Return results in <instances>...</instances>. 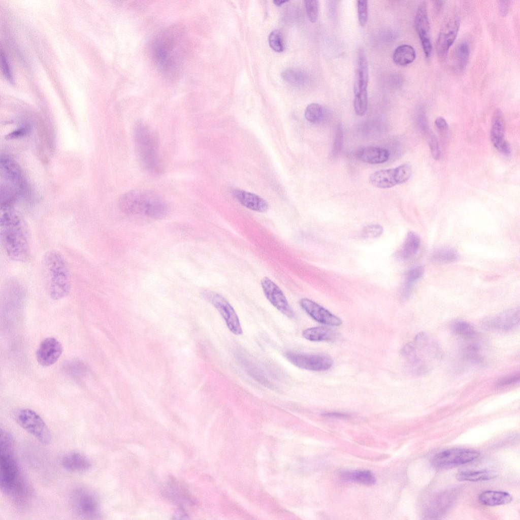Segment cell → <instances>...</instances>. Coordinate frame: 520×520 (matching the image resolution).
Listing matches in <instances>:
<instances>
[{"label":"cell","instance_id":"23","mask_svg":"<svg viewBox=\"0 0 520 520\" xmlns=\"http://www.w3.org/2000/svg\"><path fill=\"white\" fill-rule=\"evenodd\" d=\"M61 463L66 470L72 472L86 471L91 467L90 461L86 456L75 451L66 454Z\"/></svg>","mask_w":520,"mask_h":520},{"label":"cell","instance_id":"11","mask_svg":"<svg viewBox=\"0 0 520 520\" xmlns=\"http://www.w3.org/2000/svg\"><path fill=\"white\" fill-rule=\"evenodd\" d=\"M412 174V169L408 164H403L395 168L381 170L371 174L370 183L380 188H388L406 182Z\"/></svg>","mask_w":520,"mask_h":520},{"label":"cell","instance_id":"31","mask_svg":"<svg viewBox=\"0 0 520 520\" xmlns=\"http://www.w3.org/2000/svg\"><path fill=\"white\" fill-rule=\"evenodd\" d=\"M168 484L169 488L167 490L168 496L179 503L180 507H183V502H188L192 505L194 504V500L187 494L184 487L180 485L176 480L172 479Z\"/></svg>","mask_w":520,"mask_h":520},{"label":"cell","instance_id":"58","mask_svg":"<svg viewBox=\"0 0 520 520\" xmlns=\"http://www.w3.org/2000/svg\"><path fill=\"white\" fill-rule=\"evenodd\" d=\"M287 1H274L273 3L277 6H280L283 4L287 2Z\"/></svg>","mask_w":520,"mask_h":520},{"label":"cell","instance_id":"46","mask_svg":"<svg viewBox=\"0 0 520 520\" xmlns=\"http://www.w3.org/2000/svg\"><path fill=\"white\" fill-rule=\"evenodd\" d=\"M519 373H514L503 377L498 380L496 383L497 387H505L516 383L519 380Z\"/></svg>","mask_w":520,"mask_h":520},{"label":"cell","instance_id":"17","mask_svg":"<svg viewBox=\"0 0 520 520\" xmlns=\"http://www.w3.org/2000/svg\"><path fill=\"white\" fill-rule=\"evenodd\" d=\"M415 26L420 40L422 49L426 57L430 55L432 44L429 37L430 23L427 13V6L425 1L419 4L415 16Z\"/></svg>","mask_w":520,"mask_h":520},{"label":"cell","instance_id":"40","mask_svg":"<svg viewBox=\"0 0 520 520\" xmlns=\"http://www.w3.org/2000/svg\"><path fill=\"white\" fill-rule=\"evenodd\" d=\"M323 109L322 107L317 103L309 105L305 111L306 119L312 123L319 122L322 118Z\"/></svg>","mask_w":520,"mask_h":520},{"label":"cell","instance_id":"16","mask_svg":"<svg viewBox=\"0 0 520 520\" xmlns=\"http://www.w3.org/2000/svg\"><path fill=\"white\" fill-rule=\"evenodd\" d=\"M519 316L518 308L511 309L484 318L482 326L487 330H510L518 324Z\"/></svg>","mask_w":520,"mask_h":520},{"label":"cell","instance_id":"30","mask_svg":"<svg viewBox=\"0 0 520 520\" xmlns=\"http://www.w3.org/2000/svg\"><path fill=\"white\" fill-rule=\"evenodd\" d=\"M415 57L414 49L409 45L403 44L397 47L395 50L393 60L398 66H405L413 62Z\"/></svg>","mask_w":520,"mask_h":520},{"label":"cell","instance_id":"55","mask_svg":"<svg viewBox=\"0 0 520 520\" xmlns=\"http://www.w3.org/2000/svg\"><path fill=\"white\" fill-rule=\"evenodd\" d=\"M189 516L185 511L183 507H180V509L175 513L173 519H188Z\"/></svg>","mask_w":520,"mask_h":520},{"label":"cell","instance_id":"15","mask_svg":"<svg viewBox=\"0 0 520 520\" xmlns=\"http://www.w3.org/2000/svg\"><path fill=\"white\" fill-rule=\"evenodd\" d=\"M261 285L266 297L277 309L290 318L294 317V312L283 292L276 284L266 277L261 280Z\"/></svg>","mask_w":520,"mask_h":520},{"label":"cell","instance_id":"35","mask_svg":"<svg viewBox=\"0 0 520 520\" xmlns=\"http://www.w3.org/2000/svg\"><path fill=\"white\" fill-rule=\"evenodd\" d=\"M462 354L466 360L473 363L481 364L483 361L480 347L474 342L467 343L462 349Z\"/></svg>","mask_w":520,"mask_h":520},{"label":"cell","instance_id":"13","mask_svg":"<svg viewBox=\"0 0 520 520\" xmlns=\"http://www.w3.org/2000/svg\"><path fill=\"white\" fill-rule=\"evenodd\" d=\"M203 295L218 310L230 331L236 335L242 334V329L238 315L229 302L214 291L205 290Z\"/></svg>","mask_w":520,"mask_h":520},{"label":"cell","instance_id":"27","mask_svg":"<svg viewBox=\"0 0 520 520\" xmlns=\"http://www.w3.org/2000/svg\"><path fill=\"white\" fill-rule=\"evenodd\" d=\"M420 244L419 236L413 232H409L402 246L398 251L397 256L403 260L409 258L415 254L419 248Z\"/></svg>","mask_w":520,"mask_h":520},{"label":"cell","instance_id":"7","mask_svg":"<svg viewBox=\"0 0 520 520\" xmlns=\"http://www.w3.org/2000/svg\"><path fill=\"white\" fill-rule=\"evenodd\" d=\"M25 188L21 170L11 158H1V206H12L13 202Z\"/></svg>","mask_w":520,"mask_h":520},{"label":"cell","instance_id":"36","mask_svg":"<svg viewBox=\"0 0 520 520\" xmlns=\"http://www.w3.org/2000/svg\"><path fill=\"white\" fill-rule=\"evenodd\" d=\"M281 77L286 82L295 86L303 85L306 80V76L301 70L295 68H288L283 71Z\"/></svg>","mask_w":520,"mask_h":520},{"label":"cell","instance_id":"48","mask_svg":"<svg viewBox=\"0 0 520 520\" xmlns=\"http://www.w3.org/2000/svg\"><path fill=\"white\" fill-rule=\"evenodd\" d=\"M1 57L2 68L3 73L5 77L7 79V80H9L10 82H12L13 80L10 68L8 63L5 54L3 52H2V51L1 52Z\"/></svg>","mask_w":520,"mask_h":520},{"label":"cell","instance_id":"34","mask_svg":"<svg viewBox=\"0 0 520 520\" xmlns=\"http://www.w3.org/2000/svg\"><path fill=\"white\" fill-rule=\"evenodd\" d=\"M459 257L457 251L450 247H442L435 250L431 255L432 261L439 264L453 262Z\"/></svg>","mask_w":520,"mask_h":520},{"label":"cell","instance_id":"29","mask_svg":"<svg viewBox=\"0 0 520 520\" xmlns=\"http://www.w3.org/2000/svg\"><path fill=\"white\" fill-rule=\"evenodd\" d=\"M497 475L496 471L492 470H464L457 473L456 478L460 481H478L493 479Z\"/></svg>","mask_w":520,"mask_h":520},{"label":"cell","instance_id":"18","mask_svg":"<svg viewBox=\"0 0 520 520\" xmlns=\"http://www.w3.org/2000/svg\"><path fill=\"white\" fill-rule=\"evenodd\" d=\"M62 350L61 344L56 338H47L41 342L37 351V361L43 366H50L58 360Z\"/></svg>","mask_w":520,"mask_h":520},{"label":"cell","instance_id":"21","mask_svg":"<svg viewBox=\"0 0 520 520\" xmlns=\"http://www.w3.org/2000/svg\"><path fill=\"white\" fill-rule=\"evenodd\" d=\"M234 197L245 207L254 211L265 212L268 209V204L260 197L244 190L236 189Z\"/></svg>","mask_w":520,"mask_h":520},{"label":"cell","instance_id":"44","mask_svg":"<svg viewBox=\"0 0 520 520\" xmlns=\"http://www.w3.org/2000/svg\"><path fill=\"white\" fill-rule=\"evenodd\" d=\"M305 7L309 21L313 23L316 22L318 16V2L315 0L306 1Z\"/></svg>","mask_w":520,"mask_h":520},{"label":"cell","instance_id":"8","mask_svg":"<svg viewBox=\"0 0 520 520\" xmlns=\"http://www.w3.org/2000/svg\"><path fill=\"white\" fill-rule=\"evenodd\" d=\"M71 504L74 513L86 519L98 518L100 514V506L97 496L89 490L78 488L72 492Z\"/></svg>","mask_w":520,"mask_h":520},{"label":"cell","instance_id":"14","mask_svg":"<svg viewBox=\"0 0 520 520\" xmlns=\"http://www.w3.org/2000/svg\"><path fill=\"white\" fill-rule=\"evenodd\" d=\"M460 27V19L455 13H452L444 20L440 31L436 43L438 56L444 57L453 43Z\"/></svg>","mask_w":520,"mask_h":520},{"label":"cell","instance_id":"42","mask_svg":"<svg viewBox=\"0 0 520 520\" xmlns=\"http://www.w3.org/2000/svg\"><path fill=\"white\" fill-rule=\"evenodd\" d=\"M268 42L271 48L275 51L280 52L284 50L282 35L278 30H274L270 33Z\"/></svg>","mask_w":520,"mask_h":520},{"label":"cell","instance_id":"5","mask_svg":"<svg viewBox=\"0 0 520 520\" xmlns=\"http://www.w3.org/2000/svg\"><path fill=\"white\" fill-rule=\"evenodd\" d=\"M120 209L131 215L142 214L153 219L164 217L168 211L165 200L156 193L146 189L133 190L119 199Z\"/></svg>","mask_w":520,"mask_h":520},{"label":"cell","instance_id":"47","mask_svg":"<svg viewBox=\"0 0 520 520\" xmlns=\"http://www.w3.org/2000/svg\"><path fill=\"white\" fill-rule=\"evenodd\" d=\"M428 142L430 148L432 155L434 159H438L440 157V150L438 140L436 136L429 133L428 134Z\"/></svg>","mask_w":520,"mask_h":520},{"label":"cell","instance_id":"45","mask_svg":"<svg viewBox=\"0 0 520 520\" xmlns=\"http://www.w3.org/2000/svg\"><path fill=\"white\" fill-rule=\"evenodd\" d=\"M357 9L359 23L361 26H364L368 20V1H358Z\"/></svg>","mask_w":520,"mask_h":520},{"label":"cell","instance_id":"1","mask_svg":"<svg viewBox=\"0 0 520 520\" xmlns=\"http://www.w3.org/2000/svg\"><path fill=\"white\" fill-rule=\"evenodd\" d=\"M187 36L180 24L172 25L160 32L151 44V53L156 67L169 79L178 77L187 51Z\"/></svg>","mask_w":520,"mask_h":520},{"label":"cell","instance_id":"2","mask_svg":"<svg viewBox=\"0 0 520 520\" xmlns=\"http://www.w3.org/2000/svg\"><path fill=\"white\" fill-rule=\"evenodd\" d=\"M0 237L4 250L12 261L25 262L31 254L24 221L12 206H1Z\"/></svg>","mask_w":520,"mask_h":520},{"label":"cell","instance_id":"32","mask_svg":"<svg viewBox=\"0 0 520 520\" xmlns=\"http://www.w3.org/2000/svg\"><path fill=\"white\" fill-rule=\"evenodd\" d=\"M341 476L344 480L367 485H372L376 483L374 475L368 470L348 471L343 472Z\"/></svg>","mask_w":520,"mask_h":520},{"label":"cell","instance_id":"3","mask_svg":"<svg viewBox=\"0 0 520 520\" xmlns=\"http://www.w3.org/2000/svg\"><path fill=\"white\" fill-rule=\"evenodd\" d=\"M13 440L5 430H1V487L6 495L22 502L26 497V487L13 453Z\"/></svg>","mask_w":520,"mask_h":520},{"label":"cell","instance_id":"49","mask_svg":"<svg viewBox=\"0 0 520 520\" xmlns=\"http://www.w3.org/2000/svg\"><path fill=\"white\" fill-rule=\"evenodd\" d=\"M415 344L414 342L406 344L402 348L401 354L407 358H411L414 355Z\"/></svg>","mask_w":520,"mask_h":520},{"label":"cell","instance_id":"37","mask_svg":"<svg viewBox=\"0 0 520 520\" xmlns=\"http://www.w3.org/2000/svg\"><path fill=\"white\" fill-rule=\"evenodd\" d=\"M451 329L456 335L466 340L472 339L475 336V330L473 327L464 321H454L451 324Z\"/></svg>","mask_w":520,"mask_h":520},{"label":"cell","instance_id":"20","mask_svg":"<svg viewBox=\"0 0 520 520\" xmlns=\"http://www.w3.org/2000/svg\"><path fill=\"white\" fill-rule=\"evenodd\" d=\"M490 136L496 149L505 155H508L510 153V145L504 138V120L502 112L499 109H496L493 113Z\"/></svg>","mask_w":520,"mask_h":520},{"label":"cell","instance_id":"28","mask_svg":"<svg viewBox=\"0 0 520 520\" xmlns=\"http://www.w3.org/2000/svg\"><path fill=\"white\" fill-rule=\"evenodd\" d=\"M478 499L483 505L494 506L508 504L512 501V497L505 492L486 491L479 495Z\"/></svg>","mask_w":520,"mask_h":520},{"label":"cell","instance_id":"10","mask_svg":"<svg viewBox=\"0 0 520 520\" xmlns=\"http://www.w3.org/2000/svg\"><path fill=\"white\" fill-rule=\"evenodd\" d=\"M479 454L478 451L471 449H448L436 454L431 460V464L437 469H448L472 462Z\"/></svg>","mask_w":520,"mask_h":520},{"label":"cell","instance_id":"9","mask_svg":"<svg viewBox=\"0 0 520 520\" xmlns=\"http://www.w3.org/2000/svg\"><path fill=\"white\" fill-rule=\"evenodd\" d=\"M16 419L20 426L35 436L41 443L47 444L50 442V430L35 411L27 408L21 409L17 412Z\"/></svg>","mask_w":520,"mask_h":520},{"label":"cell","instance_id":"12","mask_svg":"<svg viewBox=\"0 0 520 520\" xmlns=\"http://www.w3.org/2000/svg\"><path fill=\"white\" fill-rule=\"evenodd\" d=\"M285 356L296 367L311 371H326L330 369L333 364L332 358L323 353L307 354L288 351L285 353Z\"/></svg>","mask_w":520,"mask_h":520},{"label":"cell","instance_id":"39","mask_svg":"<svg viewBox=\"0 0 520 520\" xmlns=\"http://www.w3.org/2000/svg\"><path fill=\"white\" fill-rule=\"evenodd\" d=\"M353 107L355 113L359 116L364 115L367 110V91H354Z\"/></svg>","mask_w":520,"mask_h":520},{"label":"cell","instance_id":"26","mask_svg":"<svg viewBox=\"0 0 520 520\" xmlns=\"http://www.w3.org/2000/svg\"><path fill=\"white\" fill-rule=\"evenodd\" d=\"M302 336L306 339L315 342L335 341L338 334L336 331L324 327H317L303 331Z\"/></svg>","mask_w":520,"mask_h":520},{"label":"cell","instance_id":"38","mask_svg":"<svg viewBox=\"0 0 520 520\" xmlns=\"http://www.w3.org/2000/svg\"><path fill=\"white\" fill-rule=\"evenodd\" d=\"M469 54V46L466 42H462L458 46L454 53L455 63L458 70L462 71L465 69Z\"/></svg>","mask_w":520,"mask_h":520},{"label":"cell","instance_id":"51","mask_svg":"<svg viewBox=\"0 0 520 520\" xmlns=\"http://www.w3.org/2000/svg\"><path fill=\"white\" fill-rule=\"evenodd\" d=\"M418 124L420 128L425 134H429V127L425 114L421 113L418 117Z\"/></svg>","mask_w":520,"mask_h":520},{"label":"cell","instance_id":"4","mask_svg":"<svg viewBox=\"0 0 520 520\" xmlns=\"http://www.w3.org/2000/svg\"><path fill=\"white\" fill-rule=\"evenodd\" d=\"M42 272L47 291L53 300L66 297L71 289V275L68 263L58 251L51 250L43 256Z\"/></svg>","mask_w":520,"mask_h":520},{"label":"cell","instance_id":"19","mask_svg":"<svg viewBox=\"0 0 520 520\" xmlns=\"http://www.w3.org/2000/svg\"><path fill=\"white\" fill-rule=\"evenodd\" d=\"M302 309L318 322L330 326H339L341 320L328 310L310 299L303 298L300 301Z\"/></svg>","mask_w":520,"mask_h":520},{"label":"cell","instance_id":"41","mask_svg":"<svg viewBox=\"0 0 520 520\" xmlns=\"http://www.w3.org/2000/svg\"><path fill=\"white\" fill-rule=\"evenodd\" d=\"M408 368L410 372L416 375H423L428 371L425 363L415 355L410 358Z\"/></svg>","mask_w":520,"mask_h":520},{"label":"cell","instance_id":"53","mask_svg":"<svg viewBox=\"0 0 520 520\" xmlns=\"http://www.w3.org/2000/svg\"><path fill=\"white\" fill-rule=\"evenodd\" d=\"M435 124L437 128L440 131H445L448 128L446 121L441 117H438L435 119Z\"/></svg>","mask_w":520,"mask_h":520},{"label":"cell","instance_id":"43","mask_svg":"<svg viewBox=\"0 0 520 520\" xmlns=\"http://www.w3.org/2000/svg\"><path fill=\"white\" fill-rule=\"evenodd\" d=\"M383 228L377 224H373L365 226L362 231V237L366 239L375 238L380 236L383 233Z\"/></svg>","mask_w":520,"mask_h":520},{"label":"cell","instance_id":"54","mask_svg":"<svg viewBox=\"0 0 520 520\" xmlns=\"http://www.w3.org/2000/svg\"><path fill=\"white\" fill-rule=\"evenodd\" d=\"M342 136L343 135L342 131L341 129H339L338 131L337 132V136H336L335 143L334 145V146L333 149L335 150L334 152H335V151H337V149L338 150L339 148L340 149V146L342 145Z\"/></svg>","mask_w":520,"mask_h":520},{"label":"cell","instance_id":"22","mask_svg":"<svg viewBox=\"0 0 520 520\" xmlns=\"http://www.w3.org/2000/svg\"><path fill=\"white\" fill-rule=\"evenodd\" d=\"M389 155L387 150L374 146L362 147L356 153L360 160L371 164L383 163L388 160Z\"/></svg>","mask_w":520,"mask_h":520},{"label":"cell","instance_id":"50","mask_svg":"<svg viewBox=\"0 0 520 520\" xmlns=\"http://www.w3.org/2000/svg\"><path fill=\"white\" fill-rule=\"evenodd\" d=\"M29 132V128L28 126H25L11 133L6 136V138L8 139L19 138L26 135Z\"/></svg>","mask_w":520,"mask_h":520},{"label":"cell","instance_id":"56","mask_svg":"<svg viewBox=\"0 0 520 520\" xmlns=\"http://www.w3.org/2000/svg\"><path fill=\"white\" fill-rule=\"evenodd\" d=\"M323 415L326 417L335 418H346L348 417L347 414L339 412H328L323 414Z\"/></svg>","mask_w":520,"mask_h":520},{"label":"cell","instance_id":"25","mask_svg":"<svg viewBox=\"0 0 520 520\" xmlns=\"http://www.w3.org/2000/svg\"><path fill=\"white\" fill-rule=\"evenodd\" d=\"M453 495L449 492L438 495L429 504L427 510L428 516L435 518L443 514L450 507L453 500Z\"/></svg>","mask_w":520,"mask_h":520},{"label":"cell","instance_id":"24","mask_svg":"<svg viewBox=\"0 0 520 520\" xmlns=\"http://www.w3.org/2000/svg\"><path fill=\"white\" fill-rule=\"evenodd\" d=\"M369 78L368 66L366 54L362 49L358 52L357 69L354 91H367Z\"/></svg>","mask_w":520,"mask_h":520},{"label":"cell","instance_id":"33","mask_svg":"<svg viewBox=\"0 0 520 520\" xmlns=\"http://www.w3.org/2000/svg\"><path fill=\"white\" fill-rule=\"evenodd\" d=\"M424 268L422 266H416L409 269L405 275V281L402 288L403 296L408 298L412 292L413 284L423 276Z\"/></svg>","mask_w":520,"mask_h":520},{"label":"cell","instance_id":"57","mask_svg":"<svg viewBox=\"0 0 520 520\" xmlns=\"http://www.w3.org/2000/svg\"><path fill=\"white\" fill-rule=\"evenodd\" d=\"M443 2L442 1H436L435 2V8L437 11H439L441 9Z\"/></svg>","mask_w":520,"mask_h":520},{"label":"cell","instance_id":"6","mask_svg":"<svg viewBox=\"0 0 520 520\" xmlns=\"http://www.w3.org/2000/svg\"><path fill=\"white\" fill-rule=\"evenodd\" d=\"M134 140L140 163L148 172L158 174L162 170L159 155L158 139L148 124L138 121L134 127Z\"/></svg>","mask_w":520,"mask_h":520},{"label":"cell","instance_id":"52","mask_svg":"<svg viewBox=\"0 0 520 520\" xmlns=\"http://www.w3.org/2000/svg\"><path fill=\"white\" fill-rule=\"evenodd\" d=\"M509 7L510 1H500L499 4V13L502 16L504 17L507 14L509 11Z\"/></svg>","mask_w":520,"mask_h":520}]
</instances>
